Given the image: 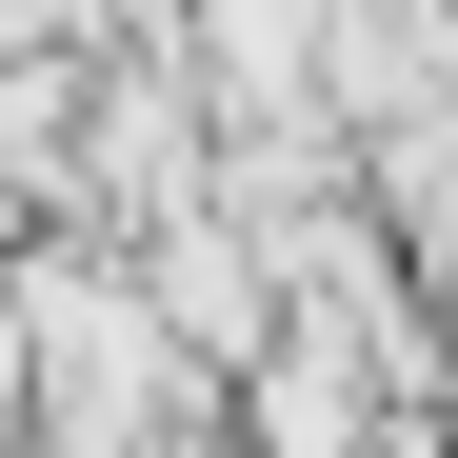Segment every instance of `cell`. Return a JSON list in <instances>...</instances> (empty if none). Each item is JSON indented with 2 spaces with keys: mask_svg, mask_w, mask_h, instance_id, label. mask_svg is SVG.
Masks as SVG:
<instances>
[{
  "mask_svg": "<svg viewBox=\"0 0 458 458\" xmlns=\"http://www.w3.org/2000/svg\"><path fill=\"white\" fill-rule=\"evenodd\" d=\"M0 339H21V438L40 458H160L199 419V359L140 319L120 240H21L0 259Z\"/></svg>",
  "mask_w": 458,
  "mask_h": 458,
  "instance_id": "obj_1",
  "label": "cell"
}]
</instances>
